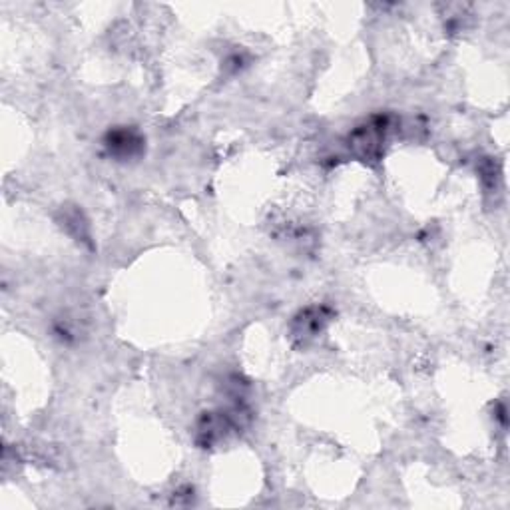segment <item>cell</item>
I'll return each instance as SVG.
<instances>
[{
    "mask_svg": "<svg viewBox=\"0 0 510 510\" xmlns=\"http://www.w3.org/2000/svg\"><path fill=\"white\" fill-rule=\"evenodd\" d=\"M108 148H110V152L122 155V158H126V155L130 158L140 150V140L134 134H128L126 130L124 132H114V134H110Z\"/></svg>",
    "mask_w": 510,
    "mask_h": 510,
    "instance_id": "6da1fadb",
    "label": "cell"
}]
</instances>
